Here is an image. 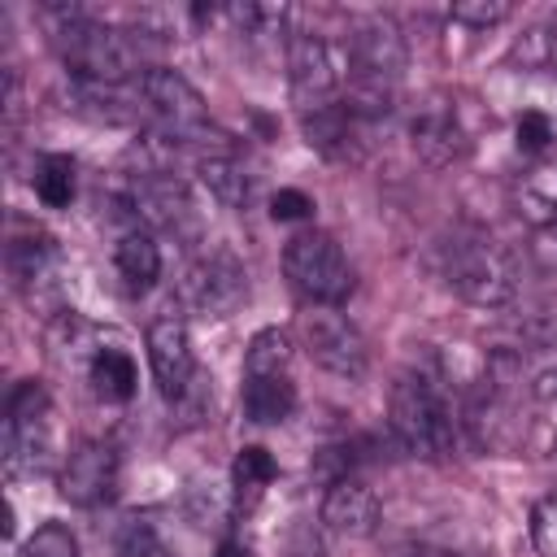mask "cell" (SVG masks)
Here are the masks:
<instances>
[{
  "instance_id": "cell-2",
  "label": "cell",
  "mask_w": 557,
  "mask_h": 557,
  "mask_svg": "<svg viewBox=\"0 0 557 557\" xmlns=\"http://www.w3.org/2000/svg\"><path fill=\"white\" fill-rule=\"evenodd\" d=\"M52 48L61 57V65L70 70V78L78 83H109L122 87L126 78H144V39L135 30L96 22V17H78V22H61L52 35Z\"/></svg>"
},
{
  "instance_id": "cell-36",
  "label": "cell",
  "mask_w": 557,
  "mask_h": 557,
  "mask_svg": "<svg viewBox=\"0 0 557 557\" xmlns=\"http://www.w3.org/2000/svg\"><path fill=\"white\" fill-rule=\"evenodd\" d=\"M292 557H318V553H313V548H296Z\"/></svg>"
},
{
  "instance_id": "cell-12",
  "label": "cell",
  "mask_w": 557,
  "mask_h": 557,
  "mask_svg": "<svg viewBox=\"0 0 557 557\" xmlns=\"http://www.w3.org/2000/svg\"><path fill=\"white\" fill-rule=\"evenodd\" d=\"M57 492L74 509H96V505L113 500V492H117V448L109 440H83V444H74L70 457L61 461Z\"/></svg>"
},
{
  "instance_id": "cell-3",
  "label": "cell",
  "mask_w": 557,
  "mask_h": 557,
  "mask_svg": "<svg viewBox=\"0 0 557 557\" xmlns=\"http://www.w3.org/2000/svg\"><path fill=\"white\" fill-rule=\"evenodd\" d=\"M387 426L409 457L440 461L453 453V409L426 370H400L387 392Z\"/></svg>"
},
{
  "instance_id": "cell-16",
  "label": "cell",
  "mask_w": 557,
  "mask_h": 557,
  "mask_svg": "<svg viewBox=\"0 0 557 557\" xmlns=\"http://www.w3.org/2000/svg\"><path fill=\"white\" fill-rule=\"evenodd\" d=\"M509 200H513V213H518L531 231L557 226V161H553V157L535 161V165L513 183Z\"/></svg>"
},
{
  "instance_id": "cell-31",
  "label": "cell",
  "mask_w": 557,
  "mask_h": 557,
  "mask_svg": "<svg viewBox=\"0 0 557 557\" xmlns=\"http://www.w3.org/2000/svg\"><path fill=\"white\" fill-rule=\"evenodd\" d=\"M270 218L274 222H305V218H313V196H305L300 187H278L270 196Z\"/></svg>"
},
{
  "instance_id": "cell-28",
  "label": "cell",
  "mask_w": 557,
  "mask_h": 557,
  "mask_svg": "<svg viewBox=\"0 0 557 557\" xmlns=\"http://www.w3.org/2000/svg\"><path fill=\"white\" fill-rule=\"evenodd\" d=\"M113 553H117V557H170V548H165V540L152 531V522H139V518L117 531Z\"/></svg>"
},
{
  "instance_id": "cell-5",
  "label": "cell",
  "mask_w": 557,
  "mask_h": 557,
  "mask_svg": "<svg viewBox=\"0 0 557 557\" xmlns=\"http://www.w3.org/2000/svg\"><path fill=\"white\" fill-rule=\"evenodd\" d=\"M296 335H300V348L309 352V361L344 383H357L366 379L370 370V344L366 335L357 331L352 318H344L339 309H318L309 305V313H300L296 322Z\"/></svg>"
},
{
  "instance_id": "cell-10",
  "label": "cell",
  "mask_w": 557,
  "mask_h": 557,
  "mask_svg": "<svg viewBox=\"0 0 557 557\" xmlns=\"http://www.w3.org/2000/svg\"><path fill=\"white\" fill-rule=\"evenodd\" d=\"M144 344H148V370H152L157 392H161L170 405H178V400L196 387V379H200V374H196V352H191V335H187L183 313H161V318H152Z\"/></svg>"
},
{
  "instance_id": "cell-7",
  "label": "cell",
  "mask_w": 557,
  "mask_h": 557,
  "mask_svg": "<svg viewBox=\"0 0 557 557\" xmlns=\"http://www.w3.org/2000/svg\"><path fill=\"white\" fill-rule=\"evenodd\" d=\"M139 96L148 104V113L157 117L161 135H170L174 144H205V135H213L209 122V104L205 96L170 65H148L139 78Z\"/></svg>"
},
{
  "instance_id": "cell-13",
  "label": "cell",
  "mask_w": 557,
  "mask_h": 557,
  "mask_svg": "<svg viewBox=\"0 0 557 557\" xmlns=\"http://www.w3.org/2000/svg\"><path fill=\"white\" fill-rule=\"evenodd\" d=\"M344 44H348L352 74H366L379 83H400L405 65H409V48H405V35L392 17H383V13L361 17Z\"/></svg>"
},
{
  "instance_id": "cell-24",
  "label": "cell",
  "mask_w": 557,
  "mask_h": 557,
  "mask_svg": "<svg viewBox=\"0 0 557 557\" xmlns=\"http://www.w3.org/2000/svg\"><path fill=\"white\" fill-rule=\"evenodd\" d=\"M52 261H57V248H52L48 235H26V239H13L9 244V274H13V283L22 292L35 287V283H44L48 270H52Z\"/></svg>"
},
{
  "instance_id": "cell-32",
  "label": "cell",
  "mask_w": 557,
  "mask_h": 557,
  "mask_svg": "<svg viewBox=\"0 0 557 557\" xmlns=\"http://www.w3.org/2000/svg\"><path fill=\"white\" fill-rule=\"evenodd\" d=\"M513 57L522 61V70H540V65H548L553 61V35L548 30H527L522 39H518V48H513Z\"/></svg>"
},
{
  "instance_id": "cell-18",
  "label": "cell",
  "mask_w": 557,
  "mask_h": 557,
  "mask_svg": "<svg viewBox=\"0 0 557 557\" xmlns=\"http://www.w3.org/2000/svg\"><path fill=\"white\" fill-rule=\"evenodd\" d=\"M113 270L126 283V292H148L161 274V248L157 235L144 226H126L113 244Z\"/></svg>"
},
{
  "instance_id": "cell-33",
  "label": "cell",
  "mask_w": 557,
  "mask_h": 557,
  "mask_svg": "<svg viewBox=\"0 0 557 557\" xmlns=\"http://www.w3.org/2000/svg\"><path fill=\"white\" fill-rule=\"evenodd\" d=\"M213 557H252V548H248V544H244V540H222V544H218V553H213Z\"/></svg>"
},
{
  "instance_id": "cell-25",
  "label": "cell",
  "mask_w": 557,
  "mask_h": 557,
  "mask_svg": "<svg viewBox=\"0 0 557 557\" xmlns=\"http://www.w3.org/2000/svg\"><path fill=\"white\" fill-rule=\"evenodd\" d=\"M70 100L78 113H91L96 122H126L135 117V109L122 100V87H109V83H78L70 78Z\"/></svg>"
},
{
  "instance_id": "cell-29",
  "label": "cell",
  "mask_w": 557,
  "mask_h": 557,
  "mask_svg": "<svg viewBox=\"0 0 557 557\" xmlns=\"http://www.w3.org/2000/svg\"><path fill=\"white\" fill-rule=\"evenodd\" d=\"M531 544L540 557H557V496H540L531 505Z\"/></svg>"
},
{
  "instance_id": "cell-26",
  "label": "cell",
  "mask_w": 557,
  "mask_h": 557,
  "mask_svg": "<svg viewBox=\"0 0 557 557\" xmlns=\"http://www.w3.org/2000/svg\"><path fill=\"white\" fill-rule=\"evenodd\" d=\"M553 139H557V126H553L548 113H540V109H522V113H518V122H513V144H518L522 157L544 161L548 148H553Z\"/></svg>"
},
{
  "instance_id": "cell-15",
  "label": "cell",
  "mask_w": 557,
  "mask_h": 557,
  "mask_svg": "<svg viewBox=\"0 0 557 557\" xmlns=\"http://www.w3.org/2000/svg\"><path fill=\"white\" fill-rule=\"evenodd\" d=\"M318 518H322V527H326L331 535L366 540V535H374V527H379L383 509H379V496H374V492H370V487H366L361 479L344 474V479L326 483Z\"/></svg>"
},
{
  "instance_id": "cell-17",
  "label": "cell",
  "mask_w": 557,
  "mask_h": 557,
  "mask_svg": "<svg viewBox=\"0 0 557 557\" xmlns=\"http://www.w3.org/2000/svg\"><path fill=\"white\" fill-rule=\"evenodd\" d=\"M239 405L252 426H278L296 409V383L292 374H244Z\"/></svg>"
},
{
  "instance_id": "cell-19",
  "label": "cell",
  "mask_w": 557,
  "mask_h": 557,
  "mask_svg": "<svg viewBox=\"0 0 557 557\" xmlns=\"http://www.w3.org/2000/svg\"><path fill=\"white\" fill-rule=\"evenodd\" d=\"M87 383L104 405H126L139 387V370L135 357L126 348H96L87 357Z\"/></svg>"
},
{
  "instance_id": "cell-34",
  "label": "cell",
  "mask_w": 557,
  "mask_h": 557,
  "mask_svg": "<svg viewBox=\"0 0 557 557\" xmlns=\"http://www.w3.org/2000/svg\"><path fill=\"white\" fill-rule=\"evenodd\" d=\"M548 35H553V57H557V9H553V26H548Z\"/></svg>"
},
{
  "instance_id": "cell-4",
  "label": "cell",
  "mask_w": 557,
  "mask_h": 557,
  "mask_svg": "<svg viewBox=\"0 0 557 557\" xmlns=\"http://www.w3.org/2000/svg\"><path fill=\"white\" fill-rule=\"evenodd\" d=\"M283 274L292 292L318 309H339L357 292V270L331 231L305 226L283 244Z\"/></svg>"
},
{
  "instance_id": "cell-23",
  "label": "cell",
  "mask_w": 557,
  "mask_h": 557,
  "mask_svg": "<svg viewBox=\"0 0 557 557\" xmlns=\"http://www.w3.org/2000/svg\"><path fill=\"white\" fill-rule=\"evenodd\" d=\"M292 357H296L292 335L278 326H265L244 348V374H292Z\"/></svg>"
},
{
  "instance_id": "cell-9",
  "label": "cell",
  "mask_w": 557,
  "mask_h": 557,
  "mask_svg": "<svg viewBox=\"0 0 557 557\" xmlns=\"http://www.w3.org/2000/svg\"><path fill=\"white\" fill-rule=\"evenodd\" d=\"M126 205L135 213V226H144V231H165V235H183V239H196V231H200L191 187L178 174H131Z\"/></svg>"
},
{
  "instance_id": "cell-21",
  "label": "cell",
  "mask_w": 557,
  "mask_h": 557,
  "mask_svg": "<svg viewBox=\"0 0 557 557\" xmlns=\"http://www.w3.org/2000/svg\"><path fill=\"white\" fill-rule=\"evenodd\" d=\"M278 479V461L270 457V448L261 444H244L231 461V492H235V509H252L261 500V492Z\"/></svg>"
},
{
  "instance_id": "cell-1",
  "label": "cell",
  "mask_w": 557,
  "mask_h": 557,
  "mask_svg": "<svg viewBox=\"0 0 557 557\" xmlns=\"http://www.w3.org/2000/svg\"><path fill=\"white\" fill-rule=\"evenodd\" d=\"M440 274L453 296L479 309H505L518 296V257L479 226H461L440 244Z\"/></svg>"
},
{
  "instance_id": "cell-30",
  "label": "cell",
  "mask_w": 557,
  "mask_h": 557,
  "mask_svg": "<svg viewBox=\"0 0 557 557\" xmlns=\"http://www.w3.org/2000/svg\"><path fill=\"white\" fill-rule=\"evenodd\" d=\"M505 17H509V4L505 0H457L453 4V22L457 26H470V30L500 26Z\"/></svg>"
},
{
  "instance_id": "cell-35",
  "label": "cell",
  "mask_w": 557,
  "mask_h": 557,
  "mask_svg": "<svg viewBox=\"0 0 557 557\" xmlns=\"http://www.w3.org/2000/svg\"><path fill=\"white\" fill-rule=\"evenodd\" d=\"M396 557H440V553H396Z\"/></svg>"
},
{
  "instance_id": "cell-14",
  "label": "cell",
  "mask_w": 557,
  "mask_h": 557,
  "mask_svg": "<svg viewBox=\"0 0 557 557\" xmlns=\"http://www.w3.org/2000/svg\"><path fill=\"white\" fill-rule=\"evenodd\" d=\"M361 126L352 117V109L335 96V100H322V104H309L300 109V135L313 152H322L326 161H357L361 157Z\"/></svg>"
},
{
  "instance_id": "cell-11",
  "label": "cell",
  "mask_w": 557,
  "mask_h": 557,
  "mask_svg": "<svg viewBox=\"0 0 557 557\" xmlns=\"http://www.w3.org/2000/svg\"><path fill=\"white\" fill-rule=\"evenodd\" d=\"M409 144L426 165H453L470 152V131L461 122V104L448 91H431L409 117Z\"/></svg>"
},
{
  "instance_id": "cell-6",
  "label": "cell",
  "mask_w": 557,
  "mask_h": 557,
  "mask_svg": "<svg viewBox=\"0 0 557 557\" xmlns=\"http://www.w3.org/2000/svg\"><path fill=\"white\" fill-rule=\"evenodd\" d=\"M348 74H352L348 44L322 39V35H313V30H292V35H287V78H292L296 109L335 100V96L344 91Z\"/></svg>"
},
{
  "instance_id": "cell-27",
  "label": "cell",
  "mask_w": 557,
  "mask_h": 557,
  "mask_svg": "<svg viewBox=\"0 0 557 557\" xmlns=\"http://www.w3.org/2000/svg\"><path fill=\"white\" fill-rule=\"evenodd\" d=\"M17 557H78V540L65 522H44L22 540Z\"/></svg>"
},
{
  "instance_id": "cell-20",
  "label": "cell",
  "mask_w": 557,
  "mask_h": 557,
  "mask_svg": "<svg viewBox=\"0 0 557 557\" xmlns=\"http://www.w3.org/2000/svg\"><path fill=\"white\" fill-rule=\"evenodd\" d=\"M196 174H200V187H205L222 209H244L248 196H252V174H248V165H244L239 157H231V152H209V157H200Z\"/></svg>"
},
{
  "instance_id": "cell-8",
  "label": "cell",
  "mask_w": 557,
  "mask_h": 557,
  "mask_svg": "<svg viewBox=\"0 0 557 557\" xmlns=\"http://www.w3.org/2000/svg\"><path fill=\"white\" fill-rule=\"evenodd\" d=\"M178 300L200 318H231L248 300V270L231 248L200 252L178 283Z\"/></svg>"
},
{
  "instance_id": "cell-22",
  "label": "cell",
  "mask_w": 557,
  "mask_h": 557,
  "mask_svg": "<svg viewBox=\"0 0 557 557\" xmlns=\"http://www.w3.org/2000/svg\"><path fill=\"white\" fill-rule=\"evenodd\" d=\"M35 196L44 209H70L74 205V191H78V165L74 157L65 152H44L35 161V178H30Z\"/></svg>"
}]
</instances>
